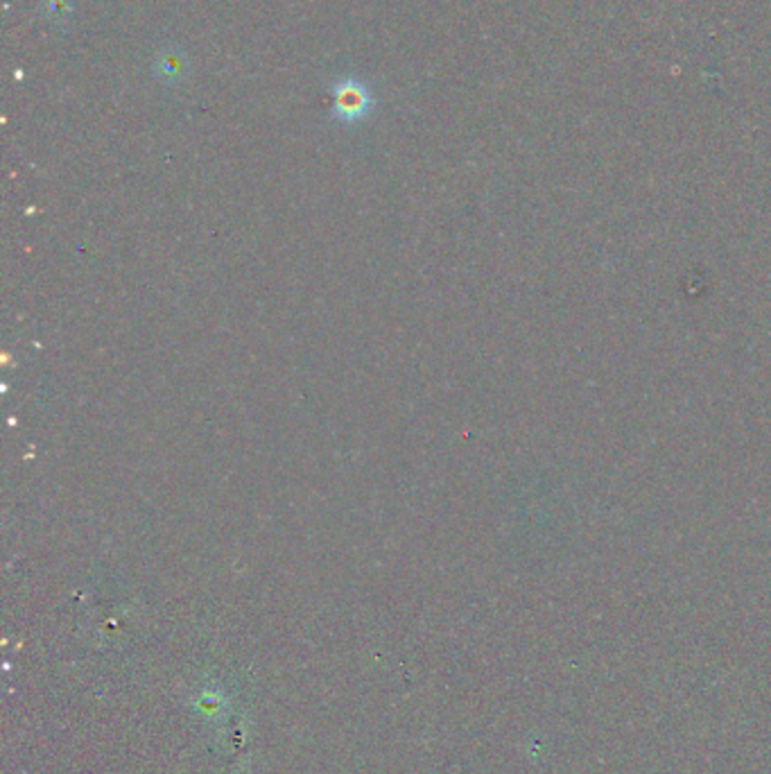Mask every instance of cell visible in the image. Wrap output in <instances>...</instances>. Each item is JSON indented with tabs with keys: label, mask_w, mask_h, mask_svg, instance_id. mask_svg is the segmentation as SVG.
<instances>
[{
	"label": "cell",
	"mask_w": 771,
	"mask_h": 774,
	"mask_svg": "<svg viewBox=\"0 0 771 774\" xmlns=\"http://www.w3.org/2000/svg\"><path fill=\"white\" fill-rule=\"evenodd\" d=\"M186 69H188V63H186V57L181 52H161L157 57V63H154V73L166 85L181 82L186 76Z\"/></svg>",
	"instance_id": "obj_2"
},
{
	"label": "cell",
	"mask_w": 771,
	"mask_h": 774,
	"mask_svg": "<svg viewBox=\"0 0 771 774\" xmlns=\"http://www.w3.org/2000/svg\"><path fill=\"white\" fill-rule=\"evenodd\" d=\"M200 704H202V712H207V714H211V716L218 714V708H224V706H227L224 699H222L218 693H204L202 699H200Z\"/></svg>",
	"instance_id": "obj_3"
},
{
	"label": "cell",
	"mask_w": 771,
	"mask_h": 774,
	"mask_svg": "<svg viewBox=\"0 0 771 774\" xmlns=\"http://www.w3.org/2000/svg\"><path fill=\"white\" fill-rule=\"evenodd\" d=\"M373 109V96L364 82L358 78H340L331 87V111L342 125L362 122Z\"/></svg>",
	"instance_id": "obj_1"
}]
</instances>
